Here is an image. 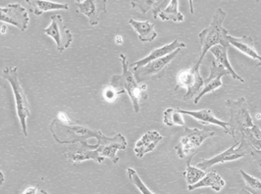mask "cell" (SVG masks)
Wrapping results in <instances>:
<instances>
[{
	"instance_id": "3",
	"label": "cell",
	"mask_w": 261,
	"mask_h": 194,
	"mask_svg": "<svg viewBox=\"0 0 261 194\" xmlns=\"http://www.w3.org/2000/svg\"><path fill=\"white\" fill-rule=\"evenodd\" d=\"M50 132L56 143L60 144H75L88 143V140L98 138L102 132L90 129L82 124L63 123L59 119H54L50 123Z\"/></svg>"
},
{
	"instance_id": "30",
	"label": "cell",
	"mask_w": 261,
	"mask_h": 194,
	"mask_svg": "<svg viewBox=\"0 0 261 194\" xmlns=\"http://www.w3.org/2000/svg\"><path fill=\"white\" fill-rule=\"evenodd\" d=\"M127 173H128V178L132 181V183L142 192V194H155L153 193L145 184L144 181H142V179L140 178V176L138 175L137 171L133 168L127 169Z\"/></svg>"
},
{
	"instance_id": "32",
	"label": "cell",
	"mask_w": 261,
	"mask_h": 194,
	"mask_svg": "<svg viewBox=\"0 0 261 194\" xmlns=\"http://www.w3.org/2000/svg\"><path fill=\"white\" fill-rule=\"evenodd\" d=\"M22 194H48L45 190L40 189L39 186H31L28 187L26 190Z\"/></svg>"
},
{
	"instance_id": "12",
	"label": "cell",
	"mask_w": 261,
	"mask_h": 194,
	"mask_svg": "<svg viewBox=\"0 0 261 194\" xmlns=\"http://www.w3.org/2000/svg\"><path fill=\"white\" fill-rule=\"evenodd\" d=\"M0 21L17 26L25 32L30 22L29 14L26 9L18 3L8 4L0 8Z\"/></svg>"
},
{
	"instance_id": "13",
	"label": "cell",
	"mask_w": 261,
	"mask_h": 194,
	"mask_svg": "<svg viewBox=\"0 0 261 194\" xmlns=\"http://www.w3.org/2000/svg\"><path fill=\"white\" fill-rule=\"evenodd\" d=\"M223 76H230V73L225 68H223L222 66H219L213 61L210 66V74L207 78L203 79V89L195 98V104L198 103L200 98L206 93L221 88L223 86L221 81Z\"/></svg>"
},
{
	"instance_id": "16",
	"label": "cell",
	"mask_w": 261,
	"mask_h": 194,
	"mask_svg": "<svg viewBox=\"0 0 261 194\" xmlns=\"http://www.w3.org/2000/svg\"><path fill=\"white\" fill-rule=\"evenodd\" d=\"M187 45L181 42L180 40L178 39H175L172 43L170 44H166L160 48H156L154 50L149 53L148 56L144 57V59H141L139 61H136L134 63L130 64V69H138L140 67H143L144 65L148 64L149 62H152L154 60L157 59H160V58H163L167 55H169L171 53H173L174 51H176L177 49H182V48H186Z\"/></svg>"
},
{
	"instance_id": "4",
	"label": "cell",
	"mask_w": 261,
	"mask_h": 194,
	"mask_svg": "<svg viewBox=\"0 0 261 194\" xmlns=\"http://www.w3.org/2000/svg\"><path fill=\"white\" fill-rule=\"evenodd\" d=\"M214 135L215 131L206 127L202 129L186 127L180 143L174 147V149L181 159H187V163H191L203 142Z\"/></svg>"
},
{
	"instance_id": "31",
	"label": "cell",
	"mask_w": 261,
	"mask_h": 194,
	"mask_svg": "<svg viewBox=\"0 0 261 194\" xmlns=\"http://www.w3.org/2000/svg\"><path fill=\"white\" fill-rule=\"evenodd\" d=\"M126 91L119 90V89H115L112 87H108L107 89H105L103 91V97L107 101H114V99L117 97L118 95L125 93Z\"/></svg>"
},
{
	"instance_id": "38",
	"label": "cell",
	"mask_w": 261,
	"mask_h": 194,
	"mask_svg": "<svg viewBox=\"0 0 261 194\" xmlns=\"http://www.w3.org/2000/svg\"><path fill=\"white\" fill-rule=\"evenodd\" d=\"M258 67H261V56L258 58V63L255 65V68H258Z\"/></svg>"
},
{
	"instance_id": "10",
	"label": "cell",
	"mask_w": 261,
	"mask_h": 194,
	"mask_svg": "<svg viewBox=\"0 0 261 194\" xmlns=\"http://www.w3.org/2000/svg\"><path fill=\"white\" fill-rule=\"evenodd\" d=\"M43 32L45 35L55 40L56 48L59 53H63L73 41V35L70 30L66 27L60 15H53L51 24L44 29Z\"/></svg>"
},
{
	"instance_id": "23",
	"label": "cell",
	"mask_w": 261,
	"mask_h": 194,
	"mask_svg": "<svg viewBox=\"0 0 261 194\" xmlns=\"http://www.w3.org/2000/svg\"><path fill=\"white\" fill-rule=\"evenodd\" d=\"M129 24L135 29L139 35V39L143 42H151L157 37V33L154 31V24L149 21L141 22L130 19Z\"/></svg>"
},
{
	"instance_id": "5",
	"label": "cell",
	"mask_w": 261,
	"mask_h": 194,
	"mask_svg": "<svg viewBox=\"0 0 261 194\" xmlns=\"http://www.w3.org/2000/svg\"><path fill=\"white\" fill-rule=\"evenodd\" d=\"M3 78L9 81V84L12 88L14 96H15L17 115L20 120L23 133L26 137H28L27 118L31 116V105L29 103V101L27 99L26 93L19 81L18 68L14 67V66L6 67L3 71Z\"/></svg>"
},
{
	"instance_id": "1",
	"label": "cell",
	"mask_w": 261,
	"mask_h": 194,
	"mask_svg": "<svg viewBox=\"0 0 261 194\" xmlns=\"http://www.w3.org/2000/svg\"><path fill=\"white\" fill-rule=\"evenodd\" d=\"M227 17V13L222 8H217L213 14L210 26L205 27L202 32L199 33L198 39L200 43L199 49V58L196 61L197 65H201L207 51L213 46L221 45L229 48L230 43L228 41V32L223 26V22Z\"/></svg>"
},
{
	"instance_id": "14",
	"label": "cell",
	"mask_w": 261,
	"mask_h": 194,
	"mask_svg": "<svg viewBox=\"0 0 261 194\" xmlns=\"http://www.w3.org/2000/svg\"><path fill=\"white\" fill-rule=\"evenodd\" d=\"M77 12L84 14L90 20L92 26H96L99 23V15L106 12V0H76Z\"/></svg>"
},
{
	"instance_id": "29",
	"label": "cell",
	"mask_w": 261,
	"mask_h": 194,
	"mask_svg": "<svg viewBox=\"0 0 261 194\" xmlns=\"http://www.w3.org/2000/svg\"><path fill=\"white\" fill-rule=\"evenodd\" d=\"M240 174L243 177V180L246 182L245 189L251 194H261V181L248 175L244 170H240Z\"/></svg>"
},
{
	"instance_id": "24",
	"label": "cell",
	"mask_w": 261,
	"mask_h": 194,
	"mask_svg": "<svg viewBox=\"0 0 261 194\" xmlns=\"http://www.w3.org/2000/svg\"><path fill=\"white\" fill-rule=\"evenodd\" d=\"M27 3L32 7L33 12L36 16L53 10H68L69 6L67 3H56L46 0H26Z\"/></svg>"
},
{
	"instance_id": "19",
	"label": "cell",
	"mask_w": 261,
	"mask_h": 194,
	"mask_svg": "<svg viewBox=\"0 0 261 194\" xmlns=\"http://www.w3.org/2000/svg\"><path fill=\"white\" fill-rule=\"evenodd\" d=\"M132 8L139 9L143 14L147 13L148 10H152L153 18L156 19L159 17L160 12H162L168 5V0H137L130 1Z\"/></svg>"
},
{
	"instance_id": "37",
	"label": "cell",
	"mask_w": 261,
	"mask_h": 194,
	"mask_svg": "<svg viewBox=\"0 0 261 194\" xmlns=\"http://www.w3.org/2000/svg\"><path fill=\"white\" fill-rule=\"evenodd\" d=\"M5 32H6V26H1V34H5Z\"/></svg>"
},
{
	"instance_id": "25",
	"label": "cell",
	"mask_w": 261,
	"mask_h": 194,
	"mask_svg": "<svg viewBox=\"0 0 261 194\" xmlns=\"http://www.w3.org/2000/svg\"><path fill=\"white\" fill-rule=\"evenodd\" d=\"M178 5H179L178 0H171L169 5L159 14V18L162 21H173L176 23L183 22L185 17L183 14L179 11Z\"/></svg>"
},
{
	"instance_id": "28",
	"label": "cell",
	"mask_w": 261,
	"mask_h": 194,
	"mask_svg": "<svg viewBox=\"0 0 261 194\" xmlns=\"http://www.w3.org/2000/svg\"><path fill=\"white\" fill-rule=\"evenodd\" d=\"M205 175L206 173L203 170L197 167H193L191 163H187V168L183 173L184 178L186 179L189 186L197 183Z\"/></svg>"
},
{
	"instance_id": "17",
	"label": "cell",
	"mask_w": 261,
	"mask_h": 194,
	"mask_svg": "<svg viewBox=\"0 0 261 194\" xmlns=\"http://www.w3.org/2000/svg\"><path fill=\"white\" fill-rule=\"evenodd\" d=\"M163 140V136L156 130H148L137 142L135 146V153L137 157L143 158L146 153L154 150L157 144Z\"/></svg>"
},
{
	"instance_id": "33",
	"label": "cell",
	"mask_w": 261,
	"mask_h": 194,
	"mask_svg": "<svg viewBox=\"0 0 261 194\" xmlns=\"http://www.w3.org/2000/svg\"><path fill=\"white\" fill-rule=\"evenodd\" d=\"M250 155L252 156V158L257 162V164H258V166H259L261 170V150L252 149Z\"/></svg>"
},
{
	"instance_id": "15",
	"label": "cell",
	"mask_w": 261,
	"mask_h": 194,
	"mask_svg": "<svg viewBox=\"0 0 261 194\" xmlns=\"http://www.w3.org/2000/svg\"><path fill=\"white\" fill-rule=\"evenodd\" d=\"M81 145L70 149L67 153L66 157L71 163H81L86 160H93L99 164H101L105 161V158L101 157L95 150L96 144L92 145L88 143H80Z\"/></svg>"
},
{
	"instance_id": "22",
	"label": "cell",
	"mask_w": 261,
	"mask_h": 194,
	"mask_svg": "<svg viewBox=\"0 0 261 194\" xmlns=\"http://www.w3.org/2000/svg\"><path fill=\"white\" fill-rule=\"evenodd\" d=\"M224 186H225V181L215 171H211L209 173H206V175L197 183L188 186V189L195 190L196 188H200V187H210L213 190L219 192Z\"/></svg>"
},
{
	"instance_id": "34",
	"label": "cell",
	"mask_w": 261,
	"mask_h": 194,
	"mask_svg": "<svg viewBox=\"0 0 261 194\" xmlns=\"http://www.w3.org/2000/svg\"><path fill=\"white\" fill-rule=\"evenodd\" d=\"M57 119H59L63 123H72V120L64 112H59L57 115Z\"/></svg>"
},
{
	"instance_id": "8",
	"label": "cell",
	"mask_w": 261,
	"mask_h": 194,
	"mask_svg": "<svg viewBox=\"0 0 261 194\" xmlns=\"http://www.w3.org/2000/svg\"><path fill=\"white\" fill-rule=\"evenodd\" d=\"M181 49H177L176 51L171 53L169 55L149 62L138 69H130L134 73V76L139 84H144L146 80L150 79H159L165 75L166 68L170 62L180 53Z\"/></svg>"
},
{
	"instance_id": "20",
	"label": "cell",
	"mask_w": 261,
	"mask_h": 194,
	"mask_svg": "<svg viewBox=\"0 0 261 194\" xmlns=\"http://www.w3.org/2000/svg\"><path fill=\"white\" fill-rule=\"evenodd\" d=\"M228 41H229L230 45H233L238 50L243 52L244 54L248 55L254 60H258V58L260 57V55L255 50L253 40L249 37L244 36V37L238 39V38L228 36Z\"/></svg>"
},
{
	"instance_id": "26",
	"label": "cell",
	"mask_w": 261,
	"mask_h": 194,
	"mask_svg": "<svg viewBox=\"0 0 261 194\" xmlns=\"http://www.w3.org/2000/svg\"><path fill=\"white\" fill-rule=\"evenodd\" d=\"M241 134L242 138L245 140L252 149L261 150V129L258 125L254 124L252 128L245 129Z\"/></svg>"
},
{
	"instance_id": "35",
	"label": "cell",
	"mask_w": 261,
	"mask_h": 194,
	"mask_svg": "<svg viewBox=\"0 0 261 194\" xmlns=\"http://www.w3.org/2000/svg\"><path fill=\"white\" fill-rule=\"evenodd\" d=\"M122 42H123V39H122V37H120V36H117V37H116V43H117V44H122Z\"/></svg>"
},
{
	"instance_id": "6",
	"label": "cell",
	"mask_w": 261,
	"mask_h": 194,
	"mask_svg": "<svg viewBox=\"0 0 261 194\" xmlns=\"http://www.w3.org/2000/svg\"><path fill=\"white\" fill-rule=\"evenodd\" d=\"M225 105L230 115L228 124L233 138H236V133H242L245 129H250L254 126L245 97H240L237 100L227 99Z\"/></svg>"
},
{
	"instance_id": "9",
	"label": "cell",
	"mask_w": 261,
	"mask_h": 194,
	"mask_svg": "<svg viewBox=\"0 0 261 194\" xmlns=\"http://www.w3.org/2000/svg\"><path fill=\"white\" fill-rule=\"evenodd\" d=\"M251 151H252V147L245 140L242 138L240 143H234L231 147H229L222 153L206 160H202L200 163L196 165V167L205 171L210 167L214 166L215 164L239 160L246 155L251 154Z\"/></svg>"
},
{
	"instance_id": "7",
	"label": "cell",
	"mask_w": 261,
	"mask_h": 194,
	"mask_svg": "<svg viewBox=\"0 0 261 194\" xmlns=\"http://www.w3.org/2000/svg\"><path fill=\"white\" fill-rule=\"evenodd\" d=\"M199 67L195 63L192 68L181 71L177 76L175 91L183 88L187 89V93L183 96L184 101L192 100L203 89V78L200 76Z\"/></svg>"
},
{
	"instance_id": "27",
	"label": "cell",
	"mask_w": 261,
	"mask_h": 194,
	"mask_svg": "<svg viewBox=\"0 0 261 194\" xmlns=\"http://www.w3.org/2000/svg\"><path fill=\"white\" fill-rule=\"evenodd\" d=\"M163 123L168 127H173V126L184 127L185 120H184L183 114H181L178 111V109L168 108L163 113Z\"/></svg>"
},
{
	"instance_id": "21",
	"label": "cell",
	"mask_w": 261,
	"mask_h": 194,
	"mask_svg": "<svg viewBox=\"0 0 261 194\" xmlns=\"http://www.w3.org/2000/svg\"><path fill=\"white\" fill-rule=\"evenodd\" d=\"M228 48L227 47H224L221 45H216V46H213L210 52L212 53V55L215 57V63L219 66H222L223 68H225L229 73H230V76L234 79H238L240 80L241 82H245V79L243 78H241L235 71L233 69V67L231 66V63L228 59Z\"/></svg>"
},
{
	"instance_id": "18",
	"label": "cell",
	"mask_w": 261,
	"mask_h": 194,
	"mask_svg": "<svg viewBox=\"0 0 261 194\" xmlns=\"http://www.w3.org/2000/svg\"><path fill=\"white\" fill-rule=\"evenodd\" d=\"M177 109L181 114L192 116L202 124H212V125L219 126L224 129L225 133L231 135V129L229 127V124L217 119L216 117L214 116L212 110H210V109H201V110H197V111H188V110H184L180 108H177Z\"/></svg>"
},
{
	"instance_id": "2",
	"label": "cell",
	"mask_w": 261,
	"mask_h": 194,
	"mask_svg": "<svg viewBox=\"0 0 261 194\" xmlns=\"http://www.w3.org/2000/svg\"><path fill=\"white\" fill-rule=\"evenodd\" d=\"M123 72L121 75L112 76L110 78V87L125 91L130 96L134 111L136 113L140 112V102L142 100H146L148 95L146 93V85L139 84L134 76L133 71L130 70V64L127 60V56L123 53L119 56Z\"/></svg>"
},
{
	"instance_id": "36",
	"label": "cell",
	"mask_w": 261,
	"mask_h": 194,
	"mask_svg": "<svg viewBox=\"0 0 261 194\" xmlns=\"http://www.w3.org/2000/svg\"><path fill=\"white\" fill-rule=\"evenodd\" d=\"M239 194H251L250 192H248V190H246L245 188H243V189H241V191L239 192Z\"/></svg>"
},
{
	"instance_id": "11",
	"label": "cell",
	"mask_w": 261,
	"mask_h": 194,
	"mask_svg": "<svg viewBox=\"0 0 261 194\" xmlns=\"http://www.w3.org/2000/svg\"><path fill=\"white\" fill-rule=\"evenodd\" d=\"M127 140L121 133H117L113 137H108L105 134H101L97 138V144L95 150L97 153L103 158H109L114 164L118 163L119 157L118 150H125L127 148Z\"/></svg>"
}]
</instances>
